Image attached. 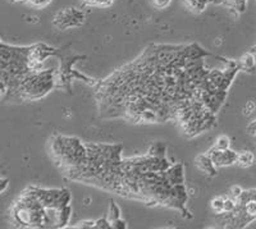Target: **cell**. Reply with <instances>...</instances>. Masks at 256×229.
Instances as JSON below:
<instances>
[{
  "label": "cell",
  "mask_w": 256,
  "mask_h": 229,
  "mask_svg": "<svg viewBox=\"0 0 256 229\" xmlns=\"http://www.w3.org/2000/svg\"><path fill=\"white\" fill-rule=\"evenodd\" d=\"M86 16L81 9L70 6L59 10L54 18H52V24L60 31H66L70 28H77L84 24Z\"/></svg>",
  "instance_id": "obj_1"
},
{
  "label": "cell",
  "mask_w": 256,
  "mask_h": 229,
  "mask_svg": "<svg viewBox=\"0 0 256 229\" xmlns=\"http://www.w3.org/2000/svg\"><path fill=\"white\" fill-rule=\"evenodd\" d=\"M208 154L212 158L214 166H216V168H220V166H232V164H236L238 152H234V151H232L230 148H228V150H218V148H212Z\"/></svg>",
  "instance_id": "obj_2"
},
{
  "label": "cell",
  "mask_w": 256,
  "mask_h": 229,
  "mask_svg": "<svg viewBox=\"0 0 256 229\" xmlns=\"http://www.w3.org/2000/svg\"><path fill=\"white\" fill-rule=\"evenodd\" d=\"M195 164L198 169H200L202 173H206L212 177H214L216 174V166H214V162H212V158H210L209 154L205 155H200V156L196 158Z\"/></svg>",
  "instance_id": "obj_3"
},
{
  "label": "cell",
  "mask_w": 256,
  "mask_h": 229,
  "mask_svg": "<svg viewBox=\"0 0 256 229\" xmlns=\"http://www.w3.org/2000/svg\"><path fill=\"white\" fill-rule=\"evenodd\" d=\"M166 177L170 184H182L184 183V166L182 164H176L166 170Z\"/></svg>",
  "instance_id": "obj_4"
},
{
  "label": "cell",
  "mask_w": 256,
  "mask_h": 229,
  "mask_svg": "<svg viewBox=\"0 0 256 229\" xmlns=\"http://www.w3.org/2000/svg\"><path fill=\"white\" fill-rule=\"evenodd\" d=\"M212 0H184V4L188 10L194 13H202Z\"/></svg>",
  "instance_id": "obj_5"
},
{
  "label": "cell",
  "mask_w": 256,
  "mask_h": 229,
  "mask_svg": "<svg viewBox=\"0 0 256 229\" xmlns=\"http://www.w3.org/2000/svg\"><path fill=\"white\" fill-rule=\"evenodd\" d=\"M255 155L251 152V151H241L237 155V166H242V168H248V166H251L255 162Z\"/></svg>",
  "instance_id": "obj_6"
},
{
  "label": "cell",
  "mask_w": 256,
  "mask_h": 229,
  "mask_svg": "<svg viewBox=\"0 0 256 229\" xmlns=\"http://www.w3.org/2000/svg\"><path fill=\"white\" fill-rule=\"evenodd\" d=\"M70 212H72V208L70 205L64 206L59 210V223L58 226H66L70 222Z\"/></svg>",
  "instance_id": "obj_7"
},
{
  "label": "cell",
  "mask_w": 256,
  "mask_h": 229,
  "mask_svg": "<svg viewBox=\"0 0 256 229\" xmlns=\"http://www.w3.org/2000/svg\"><path fill=\"white\" fill-rule=\"evenodd\" d=\"M242 208H244V214L248 215L251 220H252V219H255L256 218V198H251V200L248 201V202L244 204Z\"/></svg>",
  "instance_id": "obj_8"
},
{
  "label": "cell",
  "mask_w": 256,
  "mask_h": 229,
  "mask_svg": "<svg viewBox=\"0 0 256 229\" xmlns=\"http://www.w3.org/2000/svg\"><path fill=\"white\" fill-rule=\"evenodd\" d=\"M240 63V68L246 70H251L255 68V58H254L252 54H248V56H244L241 60L238 62Z\"/></svg>",
  "instance_id": "obj_9"
},
{
  "label": "cell",
  "mask_w": 256,
  "mask_h": 229,
  "mask_svg": "<svg viewBox=\"0 0 256 229\" xmlns=\"http://www.w3.org/2000/svg\"><path fill=\"white\" fill-rule=\"evenodd\" d=\"M224 201H226V198H222V196L212 198V204H210L212 212H216V214H224Z\"/></svg>",
  "instance_id": "obj_10"
},
{
  "label": "cell",
  "mask_w": 256,
  "mask_h": 229,
  "mask_svg": "<svg viewBox=\"0 0 256 229\" xmlns=\"http://www.w3.org/2000/svg\"><path fill=\"white\" fill-rule=\"evenodd\" d=\"M148 156L166 158V146L163 144H155L148 151Z\"/></svg>",
  "instance_id": "obj_11"
},
{
  "label": "cell",
  "mask_w": 256,
  "mask_h": 229,
  "mask_svg": "<svg viewBox=\"0 0 256 229\" xmlns=\"http://www.w3.org/2000/svg\"><path fill=\"white\" fill-rule=\"evenodd\" d=\"M214 148H218V150H228L230 148V138L226 134H222L216 138Z\"/></svg>",
  "instance_id": "obj_12"
},
{
  "label": "cell",
  "mask_w": 256,
  "mask_h": 229,
  "mask_svg": "<svg viewBox=\"0 0 256 229\" xmlns=\"http://www.w3.org/2000/svg\"><path fill=\"white\" fill-rule=\"evenodd\" d=\"M120 208H118V205H116V202L112 201L110 208H109V214H108V219L110 220V224L113 223L114 220H116V219H120Z\"/></svg>",
  "instance_id": "obj_13"
},
{
  "label": "cell",
  "mask_w": 256,
  "mask_h": 229,
  "mask_svg": "<svg viewBox=\"0 0 256 229\" xmlns=\"http://www.w3.org/2000/svg\"><path fill=\"white\" fill-rule=\"evenodd\" d=\"M52 0H24V3L35 9H44L52 3Z\"/></svg>",
  "instance_id": "obj_14"
},
{
  "label": "cell",
  "mask_w": 256,
  "mask_h": 229,
  "mask_svg": "<svg viewBox=\"0 0 256 229\" xmlns=\"http://www.w3.org/2000/svg\"><path fill=\"white\" fill-rule=\"evenodd\" d=\"M84 4H88L90 6H98V8H104V6H109L114 0H84Z\"/></svg>",
  "instance_id": "obj_15"
},
{
  "label": "cell",
  "mask_w": 256,
  "mask_h": 229,
  "mask_svg": "<svg viewBox=\"0 0 256 229\" xmlns=\"http://www.w3.org/2000/svg\"><path fill=\"white\" fill-rule=\"evenodd\" d=\"M95 228H104V229L112 228L110 220L108 219V216L104 218V219H99V220H96Z\"/></svg>",
  "instance_id": "obj_16"
},
{
  "label": "cell",
  "mask_w": 256,
  "mask_h": 229,
  "mask_svg": "<svg viewBox=\"0 0 256 229\" xmlns=\"http://www.w3.org/2000/svg\"><path fill=\"white\" fill-rule=\"evenodd\" d=\"M152 3H154V6L158 9H164L169 6V4L172 3V0H152Z\"/></svg>",
  "instance_id": "obj_17"
},
{
  "label": "cell",
  "mask_w": 256,
  "mask_h": 229,
  "mask_svg": "<svg viewBox=\"0 0 256 229\" xmlns=\"http://www.w3.org/2000/svg\"><path fill=\"white\" fill-rule=\"evenodd\" d=\"M95 224L96 222L94 220H84L78 223V226H76L74 228H95Z\"/></svg>",
  "instance_id": "obj_18"
},
{
  "label": "cell",
  "mask_w": 256,
  "mask_h": 229,
  "mask_svg": "<svg viewBox=\"0 0 256 229\" xmlns=\"http://www.w3.org/2000/svg\"><path fill=\"white\" fill-rule=\"evenodd\" d=\"M112 228H127V224H126L124 220H122V218H120V219H116L112 223Z\"/></svg>",
  "instance_id": "obj_19"
},
{
  "label": "cell",
  "mask_w": 256,
  "mask_h": 229,
  "mask_svg": "<svg viewBox=\"0 0 256 229\" xmlns=\"http://www.w3.org/2000/svg\"><path fill=\"white\" fill-rule=\"evenodd\" d=\"M254 110H255V104H254V102H248V104L244 108V114L250 116V114H252Z\"/></svg>",
  "instance_id": "obj_20"
},
{
  "label": "cell",
  "mask_w": 256,
  "mask_h": 229,
  "mask_svg": "<svg viewBox=\"0 0 256 229\" xmlns=\"http://www.w3.org/2000/svg\"><path fill=\"white\" fill-rule=\"evenodd\" d=\"M6 187H8V180L3 178V180H2V190H0V191H2V194H4V192H6Z\"/></svg>",
  "instance_id": "obj_21"
},
{
  "label": "cell",
  "mask_w": 256,
  "mask_h": 229,
  "mask_svg": "<svg viewBox=\"0 0 256 229\" xmlns=\"http://www.w3.org/2000/svg\"><path fill=\"white\" fill-rule=\"evenodd\" d=\"M12 3H14V2H22V3H24V0H10Z\"/></svg>",
  "instance_id": "obj_22"
}]
</instances>
